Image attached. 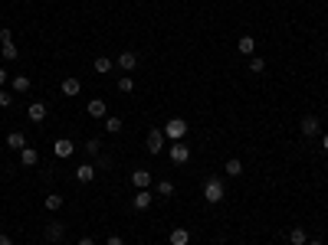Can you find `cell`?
Masks as SVG:
<instances>
[{
    "label": "cell",
    "mask_w": 328,
    "mask_h": 245,
    "mask_svg": "<svg viewBox=\"0 0 328 245\" xmlns=\"http://www.w3.org/2000/svg\"><path fill=\"white\" fill-rule=\"evenodd\" d=\"M223 196H227V190H223V180L210 177V180L204 183V200H207V203H223Z\"/></svg>",
    "instance_id": "1"
},
{
    "label": "cell",
    "mask_w": 328,
    "mask_h": 245,
    "mask_svg": "<svg viewBox=\"0 0 328 245\" xmlns=\"http://www.w3.org/2000/svg\"><path fill=\"white\" fill-rule=\"evenodd\" d=\"M164 144H167L164 131H161V128H151V131H148V137H144V147H148V154H161V151H164Z\"/></svg>",
    "instance_id": "2"
},
{
    "label": "cell",
    "mask_w": 328,
    "mask_h": 245,
    "mask_svg": "<svg viewBox=\"0 0 328 245\" xmlns=\"http://www.w3.org/2000/svg\"><path fill=\"white\" fill-rule=\"evenodd\" d=\"M184 134H187V121L184 118H171V121L164 124V137L167 141H180Z\"/></svg>",
    "instance_id": "3"
},
{
    "label": "cell",
    "mask_w": 328,
    "mask_h": 245,
    "mask_svg": "<svg viewBox=\"0 0 328 245\" xmlns=\"http://www.w3.org/2000/svg\"><path fill=\"white\" fill-rule=\"evenodd\" d=\"M299 131H302L305 137H315V134H322V121H318L315 115H305L302 121H299Z\"/></svg>",
    "instance_id": "4"
},
{
    "label": "cell",
    "mask_w": 328,
    "mask_h": 245,
    "mask_svg": "<svg viewBox=\"0 0 328 245\" xmlns=\"http://www.w3.org/2000/svg\"><path fill=\"white\" fill-rule=\"evenodd\" d=\"M53 154H56V157H59V160H69V157H72V154H76V144L69 141V137H59V141L53 144Z\"/></svg>",
    "instance_id": "5"
},
{
    "label": "cell",
    "mask_w": 328,
    "mask_h": 245,
    "mask_svg": "<svg viewBox=\"0 0 328 245\" xmlns=\"http://www.w3.org/2000/svg\"><path fill=\"white\" fill-rule=\"evenodd\" d=\"M86 115H89V118H99V121H105V115H108V105L102 102V98H92V102L86 105Z\"/></svg>",
    "instance_id": "6"
},
{
    "label": "cell",
    "mask_w": 328,
    "mask_h": 245,
    "mask_svg": "<svg viewBox=\"0 0 328 245\" xmlns=\"http://www.w3.org/2000/svg\"><path fill=\"white\" fill-rule=\"evenodd\" d=\"M167 154H171L174 164H187V160H191V151H187V144H184V141H174Z\"/></svg>",
    "instance_id": "7"
},
{
    "label": "cell",
    "mask_w": 328,
    "mask_h": 245,
    "mask_svg": "<svg viewBox=\"0 0 328 245\" xmlns=\"http://www.w3.org/2000/svg\"><path fill=\"white\" fill-rule=\"evenodd\" d=\"M118 69H122V72H135V69H138V53L125 49V53L118 56Z\"/></svg>",
    "instance_id": "8"
},
{
    "label": "cell",
    "mask_w": 328,
    "mask_h": 245,
    "mask_svg": "<svg viewBox=\"0 0 328 245\" xmlns=\"http://www.w3.org/2000/svg\"><path fill=\"white\" fill-rule=\"evenodd\" d=\"M59 92H62V95H66V98H76V95H79V92H82V85H79V79H76V75H69V79H62V82H59Z\"/></svg>",
    "instance_id": "9"
},
{
    "label": "cell",
    "mask_w": 328,
    "mask_h": 245,
    "mask_svg": "<svg viewBox=\"0 0 328 245\" xmlns=\"http://www.w3.org/2000/svg\"><path fill=\"white\" fill-rule=\"evenodd\" d=\"M26 118H30L33 124L46 121V105H43V102H30V108H26Z\"/></svg>",
    "instance_id": "10"
},
{
    "label": "cell",
    "mask_w": 328,
    "mask_h": 245,
    "mask_svg": "<svg viewBox=\"0 0 328 245\" xmlns=\"http://www.w3.org/2000/svg\"><path fill=\"white\" fill-rule=\"evenodd\" d=\"M46 242H62V235H66V226L62 222H46Z\"/></svg>",
    "instance_id": "11"
},
{
    "label": "cell",
    "mask_w": 328,
    "mask_h": 245,
    "mask_svg": "<svg viewBox=\"0 0 328 245\" xmlns=\"http://www.w3.org/2000/svg\"><path fill=\"white\" fill-rule=\"evenodd\" d=\"M131 183H135V190H148L151 186V173L144 170V167H138V170L131 173Z\"/></svg>",
    "instance_id": "12"
},
{
    "label": "cell",
    "mask_w": 328,
    "mask_h": 245,
    "mask_svg": "<svg viewBox=\"0 0 328 245\" xmlns=\"http://www.w3.org/2000/svg\"><path fill=\"white\" fill-rule=\"evenodd\" d=\"M76 180H79V183H92L95 180V164H79L76 167Z\"/></svg>",
    "instance_id": "13"
},
{
    "label": "cell",
    "mask_w": 328,
    "mask_h": 245,
    "mask_svg": "<svg viewBox=\"0 0 328 245\" xmlns=\"http://www.w3.org/2000/svg\"><path fill=\"white\" fill-rule=\"evenodd\" d=\"M151 203H155V196H151V190H138V196H135V203H131V206H135L138 213H144V209H148Z\"/></svg>",
    "instance_id": "14"
},
{
    "label": "cell",
    "mask_w": 328,
    "mask_h": 245,
    "mask_svg": "<svg viewBox=\"0 0 328 245\" xmlns=\"http://www.w3.org/2000/svg\"><path fill=\"white\" fill-rule=\"evenodd\" d=\"M102 128H105L108 134H118V131H122L125 124H122V118H118V115H105V121H102Z\"/></svg>",
    "instance_id": "15"
},
{
    "label": "cell",
    "mask_w": 328,
    "mask_h": 245,
    "mask_svg": "<svg viewBox=\"0 0 328 245\" xmlns=\"http://www.w3.org/2000/svg\"><path fill=\"white\" fill-rule=\"evenodd\" d=\"M236 49H240V56H253V53H256V39H253V36H240Z\"/></svg>",
    "instance_id": "16"
},
{
    "label": "cell",
    "mask_w": 328,
    "mask_h": 245,
    "mask_svg": "<svg viewBox=\"0 0 328 245\" xmlns=\"http://www.w3.org/2000/svg\"><path fill=\"white\" fill-rule=\"evenodd\" d=\"M37 160H40V154L33 151V147H23V151H20V164L23 167H37Z\"/></svg>",
    "instance_id": "17"
},
{
    "label": "cell",
    "mask_w": 328,
    "mask_h": 245,
    "mask_svg": "<svg viewBox=\"0 0 328 245\" xmlns=\"http://www.w3.org/2000/svg\"><path fill=\"white\" fill-rule=\"evenodd\" d=\"M7 147H10V151H23L26 147L23 134H20V131H10V134H7Z\"/></svg>",
    "instance_id": "18"
},
{
    "label": "cell",
    "mask_w": 328,
    "mask_h": 245,
    "mask_svg": "<svg viewBox=\"0 0 328 245\" xmlns=\"http://www.w3.org/2000/svg\"><path fill=\"white\" fill-rule=\"evenodd\" d=\"M43 206L50 209V213H59V209H62V196H59V193H50V196L43 200Z\"/></svg>",
    "instance_id": "19"
},
{
    "label": "cell",
    "mask_w": 328,
    "mask_h": 245,
    "mask_svg": "<svg viewBox=\"0 0 328 245\" xmlns=\"http://www.w3.org/2000/svg\"><path fill=\"white\" fill-rule=\"evenodd\" d=\"M0 53H4V59H7V62H13V59L20 56V49L13 46V39H10V43H0Z\"/></svg>",
    "instance_id": "20"
},
{
    "label": "cell",
    "mask_w": 328,
    "mask_h": 245,
    "mask_svg": "<svg viewBox=\"0 0 328 245\" xmlns=\"http://www.w3.org/2000/svg\"><path fill=\"white\" fill-rule=\"evenodd\" d=\"M289 242L292 245H305L309 242V232H305V229H289Z\"/></svg>",
    "instance_id": "21"
},
{
    "label": "cell",
    "mask_w": 328,
    "mask_h": 245,
    "mask_svg": "<svg viewBox=\"0 0 328 245\" xmlns=\"http://www.w3.org/2000/svg\"><path fill=\"white\" fill-rule=\"evenodd\" d=\"M13 92L26 95V92H30V79H26V75H13Z\"/></svg>",
    "instance_id": "22"
},
{
    "label": "cell",
    "mask_w": 328,
    "mask_h": 245,
    "mask_svg": "<svg viewBox=\"0 0 328 245\" xmlns=\"http://www.w3.org/2000/svg\"><path fill=\"white\" fill-rule=\"evenodd\" d=\"M191 242V232H187V229H174L171 232V245H187Z\"/></svg>",
    "instance_id": "23"
},
{
    "label": "cell",
    "mask_w": 328,
    "mask_h": 245,
    "mask_svg": "<svg viewBox=\"0 0 328 245\" xmlns=\"http://www.w3.org/2000/svg\"><path fill=\"white\" fill-rule=\"evenodd\" d=\"M240 173H243V160L230 157V160H227V177H240Z\"/></svg>",
    "instance_id": "24"
},
{
    "label": "cell",
    "mask_w": 328,
    "mask_h": 245,
    "mask_svg": "<svg viewBox=\"0 0 328 245\" xmlns=\"http://www.w3.org/2000/svg\"><path fill=\"white\" fill-rule=\"evenodd\" d=\"M86 154H89V157H99V154H102V141H99V137H89V141H86Z\"/></svg>",
    "instance_id": "25"
},
{
    "label": "cell",
    "mask_w": 328,
    "mask_h": 245,
    "mask_svg": "<svg viewBox=\"0 0 328 245\" xmlns=\"http://www.w3.org/2000/svg\"><path fill=\"white\" fill-rule=\"evenodd\" d=\"M263 69H266V59H263V56H249V72L260 75Z\"/></svg>",
    "instance_id": "26"
},
{
    "label": "cell",
    "mask_w": 328,
    "mask_h": 245,
    "mask_svg": "<svg viewBox=\"0 0 328 245\" xmlns=\"http://www.w3.org/2000/svg\"><path fill=\"white\" fill-rule=\"evenodd\" d=\"M118 92H135V79H131V75H122V79H118Z\"/></svg>",
    "instance_id": "27"
},
{
    "label": "cell",
    "mask_w": 328,
    "mask_h": 245,
    "mask_svg": "<svg viewBox=\"0 0 328 245\" xmlns=\"http://www.w3.org/2000/svg\"><path fill=\"white\" fill-rule=\"evenodd\" d=\"M155 190H158V196H164V200H167V196H174V183H171V180H161Z\"/></svg>",
    "instance_id": "28"
},
{
    "label": "cell",
    "mask_w": 328,
    "mask_h": 245,
    "mask_svg": "<svg viewBox=\"0 0 328 245\" xmlns=\"http://www.w3.org/2000/svg\"><path fill=\"white\" fill-rule=\"evenodd\" d=\"M92 69H95V72H112V59H108V56H99Z\"/></svg>",
    "instance_id": "29"
},
{
    "label": "cell",
    "mask_w": 328,
    "mask_h": 245,
    "mask_svg": "<svg viewBox=\"0 0 328 245\" xmlns=\"http://www.w3.org/2000/svg\"><path fill=\"white\" fill-rule=\"evenodd\" d=\"M95 170H112V157L108 154H99V157H95Z\"/></svg>",
    "instance_id": "30"
},
{
    "label": "cell",
    "mask_w": 328,
    "mask_h": 245,
    "mask_svg": "<svg viewBox=\"0 0 328 245\" xmlns=\"http://www.w3.org/2000/svg\"><path fill=\"white\" fill-rule=\"evenodd\" d=\"M10 105H13V95L7 88H0V108H10Z\"/></svg>",
    "instance_id": "31"
},
{
    "label": "cell",
    "mask_w": 328,
    "mask_h": 245,
    "mask_svg": "<svg viewBox=\"0 0 328 245\" xmlns=\"http://www.w3.org/2000/svg\"><path fill=\"white\" fill-rule=\"evenodd\" d=\"M10 39H13V33H10V30H7V26H4V30H0V43H10Z\"/></svg>",
    "instance_id": "32"
},
{
    "label": "cell",
    "mask_w": 328,
    "mask_h": 245,
    "mask_svg": "<svg viewBox=\"0 0 328 245\" xmlns=\"http://www.w3.org/2000/svg\"><path fill=\"white\" fill-rule=\"evenodd\" d=\"M105 245H125V239H122V235H108Z\"/></svg>",
    "instance_id": "33"
},
{
    "label": "cell",
    "mask_w": 328,
    "mask_h": 245,
    "mask_svg": "<svg viewBox=\"0 0 328 245\" xmlns=\"http://www.w3.org/2000/svg\"><path fill=\"white\" fill-rule=\"evenodd\" d=\"M79 245H95V239H92V235H82V239H79Z\"/></svg>",
    "instance_id": "34"
},
{
    "label": "cell",
    "mask_w": 328,
    "mask_h": 245,
    "mask_svg": "<svg viewBox=\"0 0 328 245\" xmlns=\"http://www.w3.org/2000/svg\"><path fill=\"white\" fill-rule=\"evenodd\" d=\"M7 85V69H0V88Z\"/></svg>",
    "instance_id": "35"
},
{
    "label": "cell",
    "mask_w": 328,
    "mask_h": 245,
    "mask_svg": "<svg viewBox=\"0 0 328 245\" xmlns=\"http://www.w3.org/2000/svg\"><path fill=\"white\" fill-rule=\"evenodd\" d=\"M0 245H13V242H10V239H7V235H4V232H0Z\"/></svg>",
    "instance_id": "36"
},
{
    "label": "cell",
    "mask_w": 328,
    "mask_h": 245,
    "mask_svg": "<svg viewBox=\"0 0 328 245\" xmlns=\"http://www.w3.org/2000/svg\"><path fill=\"white\" fill-rule=\"evenodd\" d=\"M322 147H325V151H328V134H325V137H322Z\"/></svg>",
    "instance_id": "37"
},
{
    "label": "cell",
    "mask_w": 328,
    "mask_h": 245,
    "mask_svg": "<svg viewBox=\"0 0 328 245\" xmlns=\"http://www.w3.org/2000/svg\"><path fill=\"white\" fill-rule=\"evenodd\" d=\"M305 245H325V242H318V239H315V242H305Z\"/></svg>",
    "instance_id": "38"
},
{
    "label": "cell",
    "mask_w": 328,
    "mask_h": 245,
    "mask_svg": "<svg viewBox=\"0 0 328 245\" xmlns=\"http://www.w3.org/2000/svg\"><path fill=\"white\" fill-rule=\"evenodd\" d=\"M0 56H4V53H0Z\"/></svg>",
    "instance_id": "39"
}]
</instances>
